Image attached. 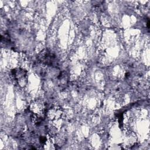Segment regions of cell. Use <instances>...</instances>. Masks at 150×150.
Segmentation results:
<instances>
[{
  "label": "cell",
  "mask_w": 150,
  "mask_h": 150,
  "mask_svg": "<svg viewBox=\"0 0 150 150\" xmlns=\"http://www.w3.org/2000/svg\"><path fill=\"white\" fill-rule=\"evenodd\" d=\"M13 75L15 79L18 82V84L21 87H24L27 83V71L22 69L18 68L14 69L13 71Z\"/></svg>",
  "instance_id": "3957f363"
},
{
  "label": "cell",
  "mask_w": 150,
  "mask_h": 150,
  "mask_svg": "<svg viewBox=\"0 0 150 150\" xmlns=\"http://www.w3.org/2000/svg\"><path fill=\"white\" fill-rule=\"evenodd\" d=\"M39 62L44 66L57 67L58 60L56 56L47 49L40 52L38 56Z\"/></svg>",
  "instance_id": "6da1fadb"
},
{
  "label": "cell",
  "mask_w": 150,
  "mask_h": 150,
  "mask_svg": "<svg viewBox=\"0 0 150 150\" xmlns=\"http://www.w3.org/2000/svg\"><path fill=\"white\" fill-rule=\"evenodd\" d=\"M29 110L32 114L44 118L46 115L47 109L46 104L43 100L37 99L30 103Z\"/></svg>",
  "instance_id": "7a4b0ae2"
},
{
  "label": "cell",
  "mask_w": 150,
  "mask_h": 150,
  "mask_svg": "<svg viewBox=\"0 0 150 150\" xmlns=\"http://www.w3.org/2000/svg\"><path fill=\"white\" fill-rule=\"evenodd\" d=\"M63 115V111L60 107L53 106L47 109L46 116L51 121H56L60 119Z\"/></svg>",
  "instance_id": "277c9868"
}]
</instances>
